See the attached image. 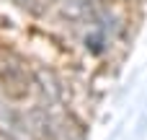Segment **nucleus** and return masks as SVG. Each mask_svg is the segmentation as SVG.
<instances>
[{
  "mask_svg": "<svg viewBox=\"0 0 147 140\" xmlns=\"http://www.w3.org/2000/svg\"><path fill=\"white\" fill-rule=\"evenodd\" d=\"M31 73L13 52H0V88L8 99H26L31 94Z\"/></svg>",
  "mask_w": 147,
  "mask_h": 140,
  "instance_id": "f257e3e1",
  "label": "nucleus"
},
{
  "mask_svg": "<svg viewBox=\"0 0 147 140\" xmlns=\"http://www.w3.org/2000/svg\"><path fill=\"white\" fill-rule=\"evenodd\" d=\"M83 44H85V49H88L90 55H103V52H106V47L111 44V36H109V34H103L101 29H96V26H93V29L85 34Z\"/></svg>",
  "mask_w": 147,
  "mask_h": 140,
  "instance_id": "f03ea898",
  "label": "nucleus"
}]
</instances>
